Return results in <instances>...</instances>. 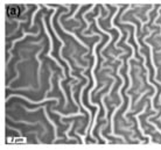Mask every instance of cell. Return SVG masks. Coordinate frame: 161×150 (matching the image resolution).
I'll use <instances>...</instances> for the list:
<instances>
[{"mask_svg":"<svg viewBox=\"0 0 161 150\" xmlns=\"http://www.w3.org/2000/svg\"><path fill=\"white\" fill-rule=\"evenodd\" d=\"M41 9V6L40 5H37V7H36V9L34 11V13L32 14V19H31V24H29V28H33L34 27V19H35V16H36V14H37V12Z\"/></svg>","mask_w":161,"mask_h":150,"instance_id":"ac0fdd59","label":"cell"},{"mask_svg":"<svg viewBox=\"0 0 161 150\" xmlns=\"http://www.w3.org/2000/svg\"><path fill=\"white\" fill-rule=\"evenodd\" d=\"M13 97H18V98H21V99H24V100H26V101H28L29 104H32V105H39V104H43V102L46 101H56L57 104L56 105H58L60 104V99L58 98H47V97H44L42 100H40V101H34V100H31L29 98L27 97H25V96H21V94H11V96H8L7 98H6V102L11 99V98Z\"/></svg>","mask_w":161,"mask_h":150,"instance_id":"3957f363","label":"cell"},{"mask_svg":"<svg viewBox=\"0 0 161 150\" xmlns=\"http://www.w3.org/2000/svg\"><path fill=\"white\" fill-rule=\"evenodd\" d=\"M158 53H161V49H160V50H159V51H158Z\"/></svg>","mask_w":161,"mask_h":150,"instance_id":"484cf974","label":"cell"},{"mask_svg":"<svg viewBox=\"0 0 161 150\" xmlns=\"http://www.w3.org/2000/svg\"><path fill=\"white\" fill-rule=\"evenodd\" d=\"M42 110H43L44 112V115H46V118H47V120H48V122L50 123L53 126V128H54V133H55V137H57V126L55 125V122L53 121L52 119L49 118V115L48 113H47V106H42Z\"/></svg>","mask_w":161,"mask_h":150,"instance_id":"4fadbf2b","label":"cell"},{"mask_svg":"<svg viewBox=\"0 0 161 150\" xmlns=\"http://www.w3.org/2000/svg\"><path fill=\"white\" fill-rule=\"evenodd\" d=\"M95 7H96V5H91V7L89 8V9H86V11H85V12L83 13V14H82V18H83V20H84L85 23H86V28L82 30V34H84L85 30H86V29H90V27H91V22L86 20V14H88V13H91V12H92L93 9H95Z\"/></svg>","mask_w":161,"mask_h":150,"instance_id":"7c38bea8","label":"cell"},{"mask_svg":"<svg viewBox=\"0 0 161 150\" xmlns=\"http://www.w3.org/2000/svg\"><path fill=\"white\" fill-rule=\"evenodd\" d=\"M42 24H43V29H44V33H46V35L48 36V40H49V51L48 54L46 55L47 57H49L50 55H52L53 50H54V43H53V39H52V35L49 34V30L47 29V26H46V21H44V15H42Z\"/></svg>","mask_w":161,"mask_h":150,"instance_id":"52a82bcc","label":"cell"},{"mask_svg":"<svg viewBox=\"0 0 161 150\" xmlns=\"http://www.w3.org/2000/svg\"><path fill=\"white\" fill-rule=\"evenodd\" d=\"M105 94H103L102 96V98H101V104L103 105V107H104V112H105V114H104V119L108 121V113H109V110H108V106H106V104L104 102V99H105Z\"/></svg>","mask_w":161,"mask_h":150,"instance_id":"e0dca14e","label":"cell"},{"mask_svg":"<svg viewBox=\"0 0 161 150\" xmlns=\"http://www.w3.org/2000/svg\"><path fill=\"white\" fill-rule=\"evenodd\" d=\"M82 6H83V5H78V6H77V8H76V11L74 12L73 15H71V16H69V18H68V19H67V20H68V21H69V20H74V19H75V16L77 15V13L80 12V8H82Z\"/></svg>","mask_w":161,"mask_h":150,"instance_id":"d6986e66","label":"cell"},{"mask_svg":"<svg viewBox=\"0 0 161 150\" xmlns=\"http://www.w3.org/2000/svg\"><path fill=\"white\" fill-rule=\"evenodd\" d=\"M126 96H127V98H129V106H127V110L123 113V118L125 119V121H126V122H131V121H130V119L127 118V113H129L130 110H131V107H132V96H131V94H129V93H126Z\"/></svg>","mask_w":161,"mask_h":150,"instance_id":"5bb4252c","label":"cell"},{"mask_svg":"<svg viewBox=\"0 0 161 150\" xmlns=\"http://www.w3.org/2000/svg\"><path fill=\"white\" fill-rule=\"evenodd\" d=\"M146 108H147V106L146 105H144V108H142V111H141L140 113H137L136 115H134V118H136V120H137V122H138V127H139V130L141 132V135L144 136V137H147L149 140V143L152 144L153 143V138H152V136L151 135H147V134H145V132H144V129H142V127H141V122H140V120H139V116H140L141 114H144L146 112Z\"/></svg>","mask_w":161,"mask_h":150,"instance_id":"5b68a950","label":"cell"},{"mask_svg":"<svg viewBox=\"0 0 161 150\" xmlns=\"http://www.w3.org/2000/svg\"><path fill=\"white\" fill-rule=\"evenodd\" d=\"M134 19H137V20L139 21V22H140V24H141V27H140V28H141V32L144 33V26L146 24V22H144V21L141 20V19L138 15H134Z\"/></svg>","mask_w":161,"mask_h":150,"instance_id":"ffe728a7","label":"cell"},{"mask_svg":"<svg viewBox=\"0 0 161 150\" xmlns=\"http://www.w3.org/2000/svg\"><path fill=\"white\" fill-rule=\"evenodd\" d=\"M73 126H74V122H70V125H69V128L67 130L64 132V134H65V137L68 138L69 141H76V142H78L77 141V138H75V137H71V136H69V133H70V130H71V128H73Z\"/></svg>","mask_w":161,"mask_h":150,"instance_id":"2e32d148","label":"cell"},{"mask_svg":"<svg viewBox=\"0 0 161 150\" xmlns=\"http://www.w3.org/2000/svg\"><path fill=\"white\" fill-rule=\"evenodd\" d=\"M131 8H132V5H129V6H127V8H125L124 9V12H123V14H121V18H123V16L125 15V13H127L130 11V9H131Z\"/></svg>","mask_w":161,"mask_h":150,"instance_id":"603a6c76","label":"cell"},{"mask_svg":"<svg viewBox=\"0 0 161 150\" xmlns=\"http://www.w3.org/2000/svg\"><path fill=\"white\" fill-rule=\"evenodd\" d=\"M40 33H41V29H39V30H37L36 33H27V32H25V30H22V36L19 37V39H15V40L13 41V42H12V48H9L7 50L8 54H9V55L12 54V50L14 49V45H15L16 42H19V41H21V40H24L25 37L28 36V35H31V36H39V34H40Z\"/></svg>","mask_w":161,"mask_h":150,"instance_id":"8992f818","label":"cell"},{"mask_svg":"<svg viewBox=\"0 0 161 150\" xmlns=\"http://www.w3.org/2000/svg\"><path fill=\"white\" fill-rule=\"evenodd\" d=\"M110 135L113 136V137H116V138H121V140L125 142V137L123 136V135H118V134H114V133H110Z\"/></svg>","mask_w":161,"mask_h":150,"instance_id":"7402d4cb","label":"cell"},{"mask_svg":"<svg viewBox=\"0 0 161 150\" xmlns=\"http://www.w3.org/2000/svg\"><path fill=\"white\" fill-rule=\"evenodd\" d=\"M102 16V11H99V12H98V15L97 16H95V18H93L92 20L95 21V23H96V27H97V29H99V32H102L103 33V34H105V35H108V36H109V41H108V42H106V43H105L104 45H103V48L101 49V57H103V58H104V62H103V65H104V63L106 61H108V59H106V58H105L104 56H103V51H104L105 49L108 48V47H109V44L110 43H111V41H112V39H113V36H112V34H111V33H108L106 32V30H105V29H103L101 27V24H99V18H101Z\"/></svg>","mask_w":161,"mask_h":150,"instance_id":"7a4b0ae2","label":"cell"},{"mask_svg":"<svg viewBox=\"0 0 161 150\" xmlns=\"http://www.w3.org/2000/svg\"><path fill=\"white\" fill-rule=\"evenodd\" d=\"M7 13L9 16H12L13 19H15L16 16L21 13L20 7H19L18 5H11V6H8V8H7Z\"/></svg>","mask_w":161,"mask_h":150,"instance_id":"30bf717a","label":"cell"},{"mask_svg":"<svg viewBox=\"0 0 161 150\" xmlns=\"http://www.w3.org/2000/svg\"><path fill=\"white\" fill-rule=\"evenodd\" d=\"M62 6H64V7L67 8L68 11H63V12H62V13H60V16H58V19H57V22H58V26H60V28L62 29V30H63V32H64L65 34H68V35H70V36H73L74 39H75V40H76L77 42L80 43V45H83L84 48H88V50H89V47H88V45L85 44V43H84V42H83V41H80V39H78V36H77V35H76V34H75V33L69 32V30H67V29L64 28V26L62 24V21H61V18H62V16H64L65 14H68V13L70 12V9H71V6H70V5H62Z\"/></svg>","mask_w":161,"mask_h":150,"instance_id":"6da1fadb","label":"cell"},{"mask_svg":"<svg viewBox=\"0 0 161 150\" xmlns=\"http://www.w3.org/2000/svg\"><path fill=\"white\" fill-rule=\"evenodd\" d=\"M42 51H43V48H41L36 53V55H35V58H36L37 63H39V69H37V83H39V90L42 87V84H41V68H42V62H41L40 58H39V56L41 55Z\"/></svg>","mask_w":161,"mask_h":150,"instance_id":"ba28073f","label":"cell"},{"mask_svg":"<svg viewBox=\"0 0 161 150\" xmlns=\"http://www.w3.org/2000/svg\"><path fill=\"white\" fill-rule=\"evenodd\" d=\"M105 127H108V122H106V123H104V125H102V126L99 127V137L103 140V142H104L105 144H109V143H111V141H109L108 138L103 136V129H104Z\"/></svg>","mask_w":161,"mask_h":150,"instance_id":"9a60e30c","label":"cell"},{"mask_svg":"<svg viewBox=\"0 0 161 150\" xmlns=\"http://www.w3.org/2000/svg\"><path fill=\"white\" fill-rule=\"evenodd\" d=\"M119 22H120L121 24H132L133 27H134V33H133V35H134V39H133V40H134V43H136V44H137V48H138V50H139V53H140V50H141V48H142V47H141L140 45V43H139V41H138V35H137V26H136V24L133 23V22H130V21H119Z\"/></svg>","mask_w":161,"mask_h":150,"instance_id":"8fae6325","label":"cell"},{"mask_svg":"<svg viewBox=\"0 0 161 150\" xmlns=\"http://www.w3.org/2000/svg\"><path fill=\"white\" fill-rule=\"evenodd\" d=\"M146 122H147L148 125H151V126H153L154 128H155V130H157V132H159V133H160V134H161V129H160V128H159V127L157 126V125H155V122H151V121H149V120H146Z\"/></svg>","mask_w":161,"mask_h":150,"instance_id":"44dd1931","label":"cell"},{"mask_svg":"<svg viewBox=\"0 0 161 150\" xmlns=\"http://www.w3.org/2000/svg\"><path fill=\"white\" fill-rule=\"evenodd\" d=\"M146 93H147V91H145V92H144V93L141 94L140 97L138 98V99H137V101H136V104H134V107H136V106H137V104H138V102H139V101H140V100H141V98L144 97V96H145V94H146Z\"/></svg>","mask_w":161,"mask_h":150,"instance_id":"cb8c5ba5","label":"cell"},{"mask_svg":"<svg viewBox=\"0 0 161 150\" xmlns=\"http://www.w3.org/2000/svg\"><path fill=\"white\" fill-rule=\"evenodd\" d=\"M159 102H160V105H161V94H160V98H159Z\"/></svg>","mask_w":161,"mask_h":150,"instance_id":"d4e9b609","label":"cell"},{"mask_svg":"<svg viewBox=\"0 0 161 150\" xmlns=\"http://www.w3.org/2000/svg\"><path fill=\"white\" fill-rule=\"evenodd\" d=\"M154 30H155V29H153V30H151V33H149L148 35H146V36L144 37V39H142V41H144V43H145V44L149 48V50H151V63H152V66H153V69H154V80H155V83H158V84H161V81H159V80L157 79V76H158V68H157V65H155V62H154L153 45L149 44L148 42H147V39H149V36H151V35L153 34Z\"/></svg>","mask_w":161,"mask_h":150,"instance_id":"277c9868","label":"cell"},{"mask_svg":"<svg viewBox=\"0 0 161 150\" xmlns=\"http://www.w3.org/2000/svg\"><path fill=\"white\" fill-rule=\"evenodd\" d=\"M50 112H52V113H54V114H57L61 119H63V118H74V116H84V114L80 113V111H77L76 113L63 114V113H61V112H58V111H55L54 108H52V110H50Z\"/></svg>","mask_w":161,"mask_h":150,"instance_id":"9c48e42d","label":"cell"}]
</instances>
